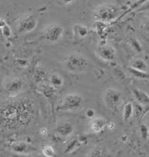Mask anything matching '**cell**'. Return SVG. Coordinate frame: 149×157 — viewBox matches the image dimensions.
I'll return each mask as SVG.
<instances>
[{"mask_svg": "<svg viewBox=\"0 0 149 157\" xmlns=\"http://www.w3.org/2000/svg\"><path fill=\"white\" fill-rule=\"evenodd\" d=\"M85 115L88 119L92 120V118L95 117V111L93 109H88L85 113Z\"/></svg>", "mask_w": 149, "mask_h": 157, "instance_id": "29", "label": "cell"}, {"mask_svg": "<svg viewBox=\"0 0 149 157\" xmlns=\"http://www.w3.org/2000/svg\"><path fill=\"white\" fill-rule=\"evenodd\" d=\"M134 111H135V113L137 117L144 115V106L138 102L134 104Z\"/></svg>", "mask_w": 149, "mask_h": 157, "instance_id": "25", "label": "cell"}, {"mask_svg": "<svg viewBox=\"0 0 149 157\" xmlns=\"http://www.w3.org/2000/svg\"><path fill=\"white\" fill-rule=\"evenodd\" d=\"M104 101L110 110L116 111L122 104L123 95L118 90L113 89V88H109L104 92Z\"/></svg>", "mask_w": 149, "mask_h": 157, "instance_id": "6", "label": "cell"}, {"mask_svg": "<svg viewBox=\"0 0 149 157\" xmlns=\"http://www.w3.org/2000/svg\"><path fill=\"white\" fill-rule=\"evenodd\" d=\"M134 113H135L134 104L132 102H126L123 109V119L125 121H128L134 115Z\"/></svg>", "mask_w": 149, "mask_h": 157, "instance_id": "19", "label": "cell"}, {"mask_svg": "<svg viewBox=\"0 0 149 157\" xmlns=\"http://www.w3.org/2000/svg\"><path fill=\"white\" fill-rule=\"evenodd\" d=\"M130 67L138 70V71H148V65L147 63L143 59H135L132 60Z\"/></svg>", "mask_w": 149, "mask_h": 157, "instance_id": "18", "label": "cell"}, {"mask_svg": "<svg viewBox=\"0 0 149 157\" xmlns=\"http://www.w3.org/2000/svg\"><path fill=\"white\" fill-rule=\"evenodd\" d=\"M17 64L21 68H26L29 65V61L25 59H17Z\"/></svg>", "mask_w": 149, "mask_h": 157, "instance_id": "28", "label": "cell"}, {"mask_svg": "<svg viewBox=\"0 0 149 157\" xmlns=\"http://www.w3.org/2000/svg\"><path fill=\"white\" fill-rule=\"evenodd\" d=\"M132 93L136 102L143 106H149V94L140 89H133Z\"/></svg>", "mask_w": 149, "mask_h": 157, "instance_id": "14", "label": "cell"}, {"mask_svg": "<svg viewBox=\"0 0 149 157\" xmlns=\"http://www.w3.org/2000/svg\"><path fill=\"white\" fill-rule=\"evenodd\" d=\"M65 70L71 73H83L88 71L90 66L89 59L80 52H73L67 55L63 59Z\"/></svg>", "mask_w": 149, "mask_h": 157, "instance_id": "2", "label": "cell"}, {"mask_svg": "<svg viewBox=\"0 0 149 157\" xmlns=\"http://www.w3.org/2000/svg\"><path fill=\"white\" fill-rule=\"evenodd\" d=\"M57 90L55 87H53L51 84L48 82H42L39 83L37 86V90L40 92L46 99H53L57 94Z\"/></svg>", "mask_w": 149, "mask_h": 157, "instance_id": "11", "label": "cell"}, {"mask_svg": "<svg viewBox=\"0 0 149 157\" xmlns=\"http://www.w3.org/2000/svg\"><path fill=\"white\" fill-rule=\"evenodd\" d=\"M74 125L70 121H61L56 126V132L61 137H69L74 132Z\"/></svg>", "mask_w": 149, "mask_h": 157, "instance_id": "10", "label": "cell"}, {"mask_svg": "<svg viewBox=\"0 0 149 157\" xmlns=\"http://www.w3.org/2000/svg\"><path fill=\"white\" fill-rule=\"evenodd\" d=\"M139 132L144 141H147L149 139V127L146 123H142L139 126Z\"/></svg>", "mask_w": 149, "mask_h": 157, "instance_id": "23", "label": "cell"}, {"mask_svg": "<svg viewBox=\"0 0 149 157\" xmlns=\"http://www.w3.org/2000/svg\"><path fill=\"white\" fill-rule=\"evenodd\" d=\"M103 155V150L99 146H95L89 154L88 156H101Z\"/></svg>", "mask_w": 149, "mask_h": 157, "instance_id": "27", "label": "cell"}, {"mask_svg": "<svg viewBox=\"0 0 149 157\" xmlns=\"http://www.w3.org/2000/svg\"><path fill=\"white\" fill-rule=\"evenodd\" d=\"M129 43H130L131 48H132L135 52H137V53L143 52V47H142L141 43H140L137 39H135V38H132V39H130V40H129Z\"/></svg>", "mask_w": 149, "mask_h": 157, "instance_id": "22", "label": "cell"}, {"mask_svg": "<svg viewBox=\"0 0 149 157\" xmlns=\"http://www.w3.org/2000/svg\"><path fill=\"white\" fill-rule=\"evenodd\" d=\"M146 124L149 127V117H147V121H146Z\"/></svg>", "mask_w": 149, "mask_h": 157, "instance_id": "35", "label": "cell"}, {"mask_svg": "<svg viewBox=\"0 0 149 157\" xmlns=\"http://www.w3.org/2000/svg\"><path fill=\"white\" fill-rule=\"evenodd\" d=\"M83 102L84 99L80 94L76 92L68 93L62 98L57 110L61 112H75L81 109Z\"/></svg>", "mask_w": 149, "mask_h": 157, "instance_id": "3", "label": "cell"}, {"mask_svg": "<svg viewBox=\"0 0 149 157\" xmlns=\"http://www.w3.org/2000/svg\"><path fill=\"white\" fill-rule=\"evenodd\" d=\"M63 5H65V6H69V5H72L73 2H74L75 0H60Z\"/></svg>", "mask_w": 149, "mask_h": 157, "instance_id": "32", "label": "cell"}, {"mask_svg": "<svg viewBox=\"0 0 149 157\" xmlns=\"http://www.w3.org/2000/svg\"><path fill=\"white\" fill-rule=\"evenodd\" d=\"M6 24V22L3 18H0V29H2Z\"/></svg>", "mask_w": 149, "mask_h": 157, "instance_id": "34", "label": "cell"}, {"mask_svg": "<svg viewBox=\"0 0 149 157\" xmlns=\"http://www.w3.org/2000/svg\"><path fill=\"white\" fill-rule=\"evenodd\" d=\"M37 26V18L34 14H27L21 17L17 24V31L20 34L32 32Z\"/></svg>", "mask_w": 149, "mask_h": 157, "instance_id": "5", "label": "cell"}, {"mask_svg": "<svg viewBox=\"0 0 149 157\" xmlns=\"http://www.w3.org/2000/svg\"><path fill=\"white\" fill-rule=\"evenodd\" d=\"M73 39L75 40H82L86 39L89 34V29L82 24H75L73 27Z\"/></svg>", "mask_w": 149, "mask_h": 157, "instance_id": "13", "label": "cell"}, {"mask_svg": "<svg viewBox=\"0 0 149 157\" xmlns=\"http://www.w3.org/2000/svg\"><path fill=\"white\" fill-rule=\"evenodd\" d=\"M81 143H82V142H81L79 138H74V139H73L72 141H70V142L68 143V144H67V146H66V148H65L64 154H66V155L72 154L73 152H74L75 150H77V149L80 146Z\"/></svg>", "mask_w": 149, "mask_h": 157, "instance_id": "20", "label": "cell"}, {"mask_svg": "<svg viewBox=\"0 0 149 157\" xmlns=\"http://www.w3.org/2000/svg\"><path fill=\"white\" fill-rule=\"evenodd\" d=\"M120 13V8L113 5H103L95 9L94 17L97 21L110 22L114 20Z\"/></svg>", "mask_w": 149, "mask_h": 157, "instance_id": "4", "label": "cell"}, {"mask_svg": "<svg viewBox=\"0 0 149 157\" xmlns=\"http://www.w3.org/2000/svg\"><path fill=\"white\" fill-rule=\"evenodd\" d=\"M107 121L103 117H94L91 120L90 128L93 133H101L105 128H107Z\"/></svg>", "mask_w": 149, "mask_h": 157, "instance_id": "12", "label": "cell"}, {"mask_svg": "<svg viewBox=\"0 0 149 157\" xmlns=\"http://www.w3.org/2000/svg\"><path fill=\"white\" fill-rule=\"evenodd\" d=\"M43 38L49 42H58L64 35V28L58 23H50L43 29Z\"/></svg>", "mask_w": 149, "mask_h": 157, "instance_id": "7", "label": "cell"}, {"mask_svg": "<svg viewBox=\"0 0 149 157\" xmlns=\"http://www.w3.org/2000/svg\"><path fill=\"white\" fill-rule=\"evenodd\" d=\"M25 88H26L25 80L18 77H15L9 79L7 83L6 84V91L10 97L18 96L20 92L23 91Z\"/></svg>", "mask_w": 149, "mask_h": 157, "instance_id": "8", "label": "cell"}, {"mask_svg": "<svg viewBox=\"0 0 149 157\" xmlns=\"http://www.w3.org/2000/svg\"><path fill=\"white\" fill-rule=\"evenodd\" d=\"M114 128H115V124H114V122L110 121V122H108V123H107V129H108V130H110V131H113V130H114Z\"/></svg>", "mask_w": 149, "mask_h": 157, "instance_id": "31", "label": "cell"}, {"mask_svg": "<svg viewBox=\"0 0 149 157\" xmlns=\"http://www.w3.org/2000/svg\"><path fill=\"white\" fill-rule=\"evenodd\" d=\"M11 150L17 155H28L30 151L29 144L23 141L16 142L11 144Z\"/></svg>", "mask_w": 149, "mask_h": 157, "instance_id": "15", "label": "cell"}, {"mask_svg": "<svg viewBox=\"0 0 149 157\" xmlns=\"http://www.w3.org/2000/svg\"><path fill=\"white\" fill-rule=\"evenodd\" d=\"M127 71L135 78H140V79H149V73H147V71H138V70H135L132 67H128Z\"/></svg>", "mask_w": 149, "mask_h": 157, "instance_id": "21", "label": "cell"}, {"mask_svg": "<svg viewBox=\"0 0 149 157\" xmlns=\"http://www.w3.org/2000/svg\"><path fill=\"white\" fill-rule=\"evenodd\" d=\"M48 81H49V84H51L56 89L61 88L63 86V84H64V78H62L61 75H60L58 73H53V74L49 75Z\"/></svg>", "mask_w": 149, "mask_h": 157, "instance_id": "17", "label": "cell"}, {"mask_svg": "<svg viewBox=\"0 0 149 157\" xmlns=\"http://www.w3.org/2000/svg\"><path fill=\"white\" fill-rule=\"evenodd\" d=\"M34 80L37 82V84L42 83V82H47V80H49V75H48L46 70L40 65H37L35 69Z\"/></svg>", "mask_w": 149, "mask_h": 157, "instance_id": "16", "label": "cell"}, {"mask_svg": "<svg viewBox=\"0 0 149 157\" xmlns=\"http://www.w3.org/2000/svg\"><path fill=\"white\" fill-rule=\"evenodd\" d=\"M42 155L48 157H53L56 155V151L51 145H45L42 148Z\"/></svg>", "mask_w": 149, "mask_h": 157, "instance_id": "24", "label": "cell"}, {"mask_svg": "<svg viewBox=\"0 0 149 157\" xmlns=\"http://www.w3.org/2000/svg\"><path fill=\"white\" fill-rule=\"evenodd\" d=\"M34 104L28 99H19L0 104V129L13 130L29 124L34 118Z\"/></svg>", "mask_w": 149, "mask_h": 157, "instance_id": "1", "label": "cell"}, {"mask_svg": "<svg viewBox=\"0 0 149 157\" xmlns=\"http://www.w3.org/2000/svg\"><path fill=\"white\" fill-rule=\"evenodd\" d=\"M97 55L104 61H113L115 59L116 51L110 45H104L98 48Z\"/></svg>", "mask_w": 149, "mask_h": 157, "instance_id": "9", "label": "cell"}, {"mask_svg": "<svg viewBox=\"0 0 149 157\" xmlns=\"http://www.w3.org/2000/svg\"><path fill=\"white\" fill-rule=\"evenodd\" d=\"M147 1H148V0H136V1L135 2V4L133 5V6L131 7V9H134V8L137 7L138 6L142 5L143 3H145V2H147Z\"/></svg>", "mask_w": 149, "mask_h": 157, "instance_id": "30", "label": "cell"}, {"mask_svg": "<svg viewBox=\"0 0 149 157\" xmlns=\"http://www.w3.org/2000/svg\"><path fill=\"white\" fill-rule=\"evenodd\" d=\"M1 29V32H2V35L6 38V39H9L10 37H11V35H12V30H11V28L7 25V24H6L2 29Z\"/></svg>", "mask_w": 149, "mask_h": 157, "instance_id": "26", "label": "cell"}, {"mask_svg": "<svg viewBox=\"0 0 149 157\" xmlns=\"http://www.w3.org/2000/svg\"><path fill=\"white\" fill-rule=\"evenodd\" d=\"M39 132H40V133H41L42 135H47V134H48V129H47L46 127L41 128Z\"/></svg>", "mask_w": 149, "mask_h": 157, "instance_id": "33", "label": "cell"}]
</instances>
